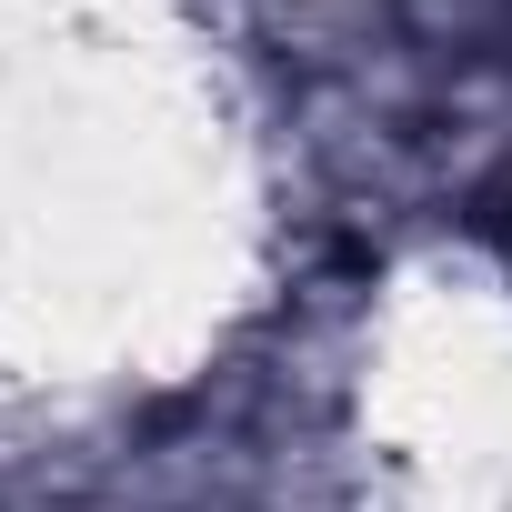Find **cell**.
<instances>
[{"label": "cell", "mask_w": 512, "mask_h": 512, "mask_svg": "<svg viewBox=\"0 0 512 512\" xmlns=\"http://www.w3.org/2000/svg\"><path fill=\"white\" fill-rule=\"evenodd\" d=\"M482 231H492V241H512V211H502V201H482Z\"/></svg>", "instance_id": "6da1fadb"}]
</instances>
